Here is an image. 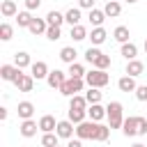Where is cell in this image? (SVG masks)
<instances>
[{
	"instance_id": "cell-45",
	"label": "cell",
	"mask_w": 147,
	"mask_h": 147,
	"mask_svg": "<svg viewBox=\"0 0 147 147\" xmlns=\"http://www.w3.org/2000/svg\"><path fill=\"white\" fill-rule=\"evenodd\" d=\"M0 119H7V108H0Z\"/></svg>"
},
{
	"instance_id": "cell-49",
	"label": "cell",
	"mask_w": 147,
	"mask_h": 147,
	"mask_svg": "<svg viewBox=\"0 0 147 147\" xmlns=\"http://www.w3.org/2000/svg\"><path fill=\"white\" fill-rule=\"evenodd\" d=\"M55 147H60V145H55Z\"/></svg>"
},
{
	"instance_id": "cell-14",
	"label": "cell",
	"mask_w": 147,
	"mask_h": 147,
	"mask_svg": "<svg viewBox=\"0 0 147 147\" xmlns=\"http://www.w3.org/2000/svg\"><path fill=\"white\" fill-rule=\"evenodd\" d=\"M32 34H44L46 30H48V21H44V18H32V23H30V28H28Z\"/></svg>"
},
{
	"instance_id": "cell-4",
	"label": "cell",
	"mask_w": 147,
	"mask_h": 147,
	"mask_svg": "<svg viewBox=\"0 0 147 147\" xmlns=\"http://www.w3.org/2000/svg\"><path fill=\"white\" fill-rule=\"evenodd\" d=\"M96 129H99L96 122H80V124L76 126V136H78L80 140H85V138L94 140V138H96Z\"/></svg>"
},
{
	"instance_id": "cell-6",
	"label": "cell",
	"mask_w": 147,
	"mask_h": 147,
	"mask_svg": "<svg viewBox=\"0 0 147 147\" xmlns=\"http://www.w3.org/2000/svg\"><path fill=\"white\" fill-rule=\"evenodd\" d=\"M14 85H16L21 92H30V90L34 87V76H32V74H21V76L14 80Z\"/></svg>"
},
{
	"instance_id": "cell-27",
	"label": "cell",
	"mask_w": 147,
	"mask_h": 147,
	"mask_svg": "<svg viewBox=\"0 0 147 147\" xmlns=\"http://www.w3.org/2000/svg\"><path fill=\"white\" fill-rule=\"evenodd\" d=\"M57 138H60L57 133L48 131V133H44V136H41V145H44V147H55V145H57Z\"/></svg>"
},
{
	"instance_id": "cell-13",
	"label": "cell",
	"mask_w": 147,
	"mask_h": 147,
	"mask_svg": "<svg viewBox=\"0 0 147 147\" xmlns=\"http://www.w3.org/2000/svg\"><path fill=\"white\" fill-rule=\"evenodd\" d=\"M117 87H119L122 92H136V87H138V85H136L133 76H129V74H126V76H122V78L117 80Z\"/></svg>"
},
{
	"instance_id": "cell-32",
	"label": "cell",
	"mask_w": 147,
	"mask_h": 147,
	"mask_svg": "<svg viewBox=\"0 0 147 147\" xmlns=\"http://www.w3.org/2000/svg\"><path fill=\"white\" fill-rule=\"evenodd\" d=\"M67 74H69V76H74V78H83V76H85V69H83V64H78V62H71Z\"/></svg>"
},
{
	"instance_id": "cell-39",
	"label": "cell",
	"mask_w": 147,
	"mask_h": 147,
	"mask_svg": "<svg viewBox=\"0 0 147 147\" xmlns=\"http://www.w3.org/2000/svg\"><path fill=\"white\" fill-rule=\"evenodd\" d=\"M99 55H101V51H99V48H92V46H90V48L85 51V60H87V62H94Z\"/></svg>"
},
{
	"instance_id": "cell-46",
	"label": "cell",
	"mask_w": 147,
	"mask_h": 147,
	"mask_svg": "<svg viewBox=\"0 0 147 147\" xmlns=\"http://www.w3.org/2000/svg\"><path fill=\"white\" fill-rule=\"evenodd\" d=\"M131 147H145V145H140V142H136V145H131Z\"/></svg>"
},
{
	"instance_id": "cell-23",
	"label": "cell",
	"mask_w": 147,
	"mask_h": 147,
	"mask_svg": "<svg viewBox=\"0 0 147 147\" xmlns=\"http://www.w3.org/2000/svg\"><path fill=\"white\" fill-rule=\"evenodd\" d=\"M71 37L76 39V41H83V39H87V28L85 25H71Z\"/></svg>"
},
{
	"instance_id": "cell-7",
	"label": "cell",
	"mask_w": 147,
	"mask_h": 147,
	"mask_svg": "<svg viewBox=\"0 0 147 147\" xmlns=\"http://www.w3.org/2000/svg\"><path fill=\"white\" fill-rule=\"evenodd\" d=\"M46 80H48V85H51L53 90H60V87H62V83L67 80V76H64V71L55 69V71H51V74H48V78H46Z\"/></svg>"
},
{
	"instance_id": "cell-19",
	"label": "cell",
	"mask_w": 147,
	"mask_h": 147,
	"mask_svg": "<svg viewBox=\"0 0 147 147\" xmlns=\"http://www.w3.org/2000/svg\"><path fill=\"white\" fill-rule=\"evenodd\" d=\"M103 11H106V16H119V11H122L119 0H108L106 7H103Z\"/></svg>"
},
{
	"instance_id": "cell-12",
	"label": "cell",
	"mask_w": 147,
	"mask_h": 147,
	"mask_svg": "<svg viewBox=\"0 0 147 147\" xmlns=\"http://www.w3.org/2000/svg\"><path fill=\"white\" fill-rule=\"evenodd\" d=\"M37 129H39V124L34 122V119H23V124H21V136H25V138H32L34 133H37Z\"/></svg>"
},
{
	"instance_id": "cell-5",
	"label": "cell",
	"mask_w": 147,
	"mask_h": 147,
	"mask_svg": "<svg viewBox=\"0 0 147 147\" xmlns=\"http://www.w3.org/2000/svg\"><path fill=\"white\" fill-rule=\"evenodd\" d=\"M21 74H23V71H21L16 64H2V67H0V78H2V80H11V83H14Z\"/></svg>"
},
{
	"instance_id": "cell-26",
	"label": "cell",
	"mask_w": 147,
	"mask_h": 147,
	"mask_svg": "<svg viewBox=\"0 0 147 147\" xmlns=\"http://www.w3.org/2000/svg\"><path fill=\"white\" fill-rule=\"evenodd\" d=\"M85 115H87V110H76V108H69V119H71L74 124L85 122Z\"/></svg>"
},
{
	"instance_id": "cell-20",
	"label": "cell",
	"mask_w": 147,
	"mask_h": 147,
	"mask_svg": "<svg viewBox=\"0 0 147 147\" xmlns=\"http://www.w3.org/2000/svg\"><path fill=\"white\" fill-rule=\"evenodd\" d=\"M103 21H106V11L103 9H90V23L94 28H99Z\"/></svg>"
},
{
	"instance_id": "cell-11",
	"label": "cell",
	"mask_w": 147,
	"mask_h": 147,
	"mask_svg": "<svg viewBox=\"0 0 147 147\" xmlns=\"http://www.w3.org/2000/svg\"><path fill=\"white\" fill-rule=\"evenodd\" d=\"M30 69H32V76H34L37 80H39V78H48V74H51V71H48V64L41 62V60H39V62H32Z\"/></svg>"
},
{
	"instance_id": "cell-2",
	"label": "cell",
	"mask_w": 147,
	"mask_h": 147,
	"mask_svg": "<svg viewBox=\"0 0 147 147\" xmlns=\"http://www.w3.org/2000/svg\"><path fill=\"white\" fill-rule=\"evenodd\" d=\"M108 74L103 71V69H94V71H87L85 74V83L90 85V87H103V85H108Z\"/></svg>"
},
{
	"instance_id": "cell-16",
	"label": "cell",
	"mask_w": 147,
	"mask_h": 147,
	"mask_svg": "<svg viewBox=\"0 0 147 147\" xmlns=\"http://www.w3.org/2000/svg\"><path fill=\"white\" fill-rule=\"evenodd\" d=\"M0 11H2V16H16L18 14V9H16V2L14 0H2V5H0Z\"/></svg>"
},
{
	"instance_id": "cell-43",
	"label": "cell",
	"mask_w": 147,
	"mask_h": 147,
	"mask_svg": "<svg viewBox=\"0 0 147 147\" xmlns=\"http://www.w3.org/2000/svg\"><path fill=\"white\" fill-rule=\"evenodd\" d=\"M83 9H94V0H78Z\"/></svg>"
},
{
	"instance_id": "cell-38",
	"label": "cell",
	"mask_w": 147,
	"mask_h": 147,
	"mask_svg": "<svg viewBox=\"0 0 147 147\" xmlns=\"http://www.w3.org/2000/svg\"><path fill=\"white\" fill-rule=\"evenodd\" d=\"M92 64H94V67H96V69H106V67H110V57H108V55H103V53H101V55H99V57H96V60H94V62H92Z\"/></svg>"
},
{
	"instance_id": "cell-42",
	"label": "cell",
	"mask_w": 147,
	"mask_h": 147,
	"mask_svg": "<svg viewBox=\"0 0 147 147\" xmlns=\"http://www.w3.org/2000/svg\"><path fill=\"white\" fill-rule=\"evenodd\" d=\"M39 5H41V0H25V7H28V11H30V9H37Z\"/></svg>"
},
{
	"instance_id": "cell-29",
	"label": "cell",
	"mask_w": 147,
	"mask_h": 147,
	"mask_svg": "<svg viewBox=\"0 0 147 147\" xmlns=\"http://www.w3.org/2000/svg\"><path fill=\"white\" fill-rule=\"evenodd\" d=\"M16 21H18L21 28H30V23H32V14H30V11H18V14H16Z\"/></svg>"
},
{
	"instance_id": "cell-34",
	"label": "cell",
	"mask_w": 147,
	"mask_h": 147,
	"mask_svg": "<svg viewBox=\"0 0 147 147\" xmlns=\"http://www.w3.org/2000/svg\"><path fill=\"white\" fill-rule=\"evenodd\" d=\"M85 99H87L90 106H92V103H99V101H101V92H99V87H90V92L85 94Z\"/></svg>"
},
{
	"instance_id": "cell-47",
	"label": "cell",
	"mask_w": 147,
	"mask_h": 147,
	"mask_svg": "<svg viewBox=\"0 0 147 147\" xmlns=\"http://www.w3.org/2000/svg\"><path fill=\"white\" fill-rule=\"evenodd\" d=\"M145 51H147V39H145Z\"/></svg>"
},
{
	"instance_id": "cell-15",
	"label": "cell",
	"mask_w": 147,
	"mask_h": 147,
	"mask_svg": "<svg viewBox=\"0 0 147 147\" xmlns=\"http://www.w3.org/2000/svg\"><path fill=\"white\" fill-rule=\"evenodd\" d=\"M39 129H41L44 133H48V131H55V129H57V122H55V117H53V115H44V117L39 119Z\"/></svg>"
},
{
	"instance_id": "cell-8",
	"label": "cell",
	"mask_w": 147,
	"mask_h": 147,
	"mask_svg": "<svg viewBox=\"0 0 147 147\" xmlns=\"http://www.w3.org/2000/svg\"><path fill=\"white\" fill-rule=\"evenodd\" d=\"M87 115H90L92 122H99V119H103V117L108 115V108H103L101 103H92V106L87 108Z\"/></svg>"
},
{
	"instance_id": "cell-41",
	"label": "cell",
	"mask_w": 147,
	"mask_h": 147,
	"mask_svg": "<svg viewBox=\"0 0 147 147\" xmlns=\"http://www.w3.org/2000/svg\"><path fill=\"white\" fill-rule=\"evenodd\" d=\"M145 133H147V119L138 117V136H145Z\"/></svg>"
},
{
	"instance_id": "cell-30",
	"label": "cell",
	"mask_w": 147,
	"mask_h": 147,
	"mask_svg": "<svg viewBox=\"0 0 147 147\" xmlns=\"http://www.w3.org/2000/svg\"><path fill=\"white\" fill-rule=\"evenodd\" d=\"M46 21H48V25H62V21H64V16L60 14V11H48L46 14Z\"/></svg>"
},
{
	"instance_id": "cell-33",
	"label": "cell",
	"mask_w": 147,
	"mask_h": 147,
	"mask_svg": "<svg viewBox=\"0 0 147 147\" xmlns=\"http://www.w3.org/2000/svg\"><path fill=\"white\" fill-rule=\"evenodd\" d=\"M14 64H16L18 69L28 67V64H30V55H28V53H16V55H14Z\"/></svg>"
},
{
	"instance_id": "cell-35",
	"label": "cell",
	"mask_w": 147,
	"mask_h": 147,
	"mask_svg": "<svg viewBox=\"0 0 147 147\" xmlns=\"http://www.w3.org/2000/svg\"><path fill=\"white\" fill-rule=\"evenodd\" d=\"M11 34H14V28H11L9 23H2V25H0V39L9 41V39H11Z\"/></svg>"
},
{
	"instance_id": "cell-28",
	"label": "cell",
	"mask_w": 147,
	"mask_h": 147,
	"mask_svg": "<svg viewBox=\"0 0 147 147\" xmlns=\"http://www.w3.org/2000/svg\"><path fill=\"white\" fill-rule=\"evenodd\" d=\"M64 21L67 23H71V25H78V21H80V9H69L67 14H64Z\"/></svg>"
},
{
	"instance_id": "cell-37",
	"label": "cell",
	"mask_w": 147,
	"mask_h": 147,
	"mask_svg": "<svg viewBox=\"0 0 147 147\" xmlns=\"http://www.w3.org/2000/svg\"><path fill=\"white\" fill-rule=\"evenodd\" d=\"M60 34H62V30H60V25H48V30H46V37H48L51 41H55V39H60Z\"/></svg>"
},
{
	"instance_id": "cell-1",
	"label": "cell",
	"mask_w": 147,
	"mask_h": 147,
	"mask_svg": "<svg viewBox=\"0 0 147 147\" xmlns=\"http://www.w3.org/2000/svg\"><path fill=\"white\" fill-rule=\"evenodd\" d=\"M106 117L110 119V129H119V126L124 124L122 103H119V101H110V103H108V115H106Z\"/></svg>"
},
{
	"instance_id": "cell-48",
	"label": "cell",
	"mask_w": 147,
	"mask_h": 147,
	"mask_svg": "<svg viewBox=\"0 0 147 147\" xmlns=\"http://www.w3.org/2000/svg\"><path fill=\"white\" fill-rule=\"evenodd\" d=\"M126 2H136V0H126Z\"/></svg>"
},
{
	"instance_id": "cell-17",
	"label": "cell",
	"mask_w": 147,
	"mask_h": 147,
	"mask_svg": "<svg viewBox=\"0 0 147 147\" xmlns=\"http://www.w3.org/2000/svg\"><path fill=\"white\" fill-rule=\"evenodd\" d=\"M142 71H145V64L140 60H129V64H126V74L129 76H140Z\"/></svg>"
},
{
	"instance_id": "cell-18",
	"label": "cell",
	"mask_w": 147,
	"mask_h": 147,
	"mask_svg": "<svg viewBox=\"0 0 147 147\" xmlns=\"http://www.w3.org/2000/svg\"><path fill=\"white\" fill-rule=\"evenodd\" d=\"M32 113H34V106H32L30 101H21V103H18V117L32 119Z\"/></svg>"
},
{
	"instance_id": "cell-21",
	"label": "cell",
	"mask_w": 147,
	"mask_h": 147,
	"mask_svg": "<svg viewBox=\"0 0 147 147\" xmlns=\"http://www.w3.org/2000/svg\"><path fill=\"white\" fill-rule=\"evenodd\" d=\"M106 37H108V34H106V30H103L101 25H99V28H94V30H92V34H90V39H92V44H94V46L103 44V41H106Z\"/></svg>"
},
{
	"instance_id": "cell-36",
	"label": "cell",
	"mask_w": 147,
	"mask_h": 147,
	"mask_svg": "<svg viewBox=\"0 0 147 147\" xmlns=\"http://www.w3.org/2000/svg\"><path fill=\"white\" fill-rule=\"evenodd\" d=\"M108 136H110V126H103V124H99V129H96V138H94V140L103 142V140H108Z\"/></svg>"
},
{
	"instance_id": "cell-40",
	"label": "cell",
	"mask_w": 147,
	"mask_h": 147,
	"mask_svg": "<svg viewBox=\"0 0 147 147\" xmlns=\"http://www.w3.org/2000/svg\"><path fill=\"white\" fill-rule=\"evenodd\" d=\"M136 96H138V101H147V85H138L136 87Z\"/></svg>"
},
{
	"instance_id": "cell-24",
	"label": "cell",
	"mask_w": 147,
	"mask_h": 147,
	"mask_svg": "<svg viewBox=\"0 0 147 147\" xmlns=\"http://www.w3.org/2000/svg\"><path fill=\"white\" fill-rule=\"evenodd\" d=\"M122 55H124L126 60H136V55H138V48H136V44H131V41L122 44Z\"/></svg>"
},
{
	"instance_id": "cell-3",
	"label": "cell",
	"mask_w": 147,
	"mask_h": 147,
	"mask_svg": "<svg viewBox=\"0 0 147 147\" xmlns=\"http://www.w3.org/2000/svg\"><path fill=\"white\" fill-rule=\"evenodd\" d=\"M85 87V80L83 78H74V76H69L64 83H62V87H60V92L64 94V96H74L76 92H80Z\"/></svg>"
},
{
	"instance_id": "cell-44",
	"label": "cell",
	"mask_w": 147,
	"mask_h": 147,
	"mask_svg": "<svg viewBox=\"0 0 147 147\" xmlns=\"http://www.w3.org/2000/svg\"><path fill=\"white\" fill-rule=\"evenodd\" d=\"M67 147H83V145H80V138H78V140H69Z\"/></svg>"
},
{
	"instance_id": "cell-22",
	"label": "cell",
	"mask_w": 147,
	"mask_h": 147,
	"mask_svg": "<svg viewBox=\"0 0 147 147\" xmlns=\"http://www.w3.org/2000/svg\"><path fill=\"white\" fill-rule=\"evenodd\" d=\"M87 99L85 96H78V94H74L71 96V101H69V108H76V110H87Z\"/></svg>"
},
{
	"instance_id": "cell-25",
	"label": "cell",
	"mask_w": 147,
	"mask_h": 147,
	"mask_svg": "<svg viewBox=\"0 0 147 147\" xmlns=\"http://www.w3.org/2000/svg\"><path fill=\"white\" fill-rule=\"evenodd\" d=\"M76 55H78V53H76V48H71V46H64V48L60 51V57H62L64 62H69V64L76 62Z\"/></svg>"
},
{
	"instance_id": "cell-31",
	"label": "cell",
	"mask_w": 147,
	"mask_h": 147,
	"mask_svg": "<svg viewBox=\"0 0 147 147\" xmlns=\"http://www.w3.org/2000/svg\"><path fill=\"white\" fill-rule=\"evenodd\" d=\"M113 34H115V39H117V41H122V44H126V41H129V28H124V25H117Z\"/></svg>"
},
{
	"instance_id": "cell-10",
	"label": "cell",
	"mask_w": 147,
	"mask_h": 147,
	"mask_svg": "<svg viewBox=\"0 0 147 147\" xmlns=\"http://www.w3.org/2000/svg\"><path fill=\"white\" fill-rule=\"evenodd\" d=\"M55 133H57L60 138H71V133H74V122H71V119H62V122H57Z\"/></svg>"
},
{
	"instance_id": "cell-9",
	"label": "cell",
	"mask_w": 147,
	"mask_h": 147,
	"mask_svg": "<svg viewBox=\"0 0 147 147\" xmlns=\"http://www.w3.org/2000/svg\"><path fill=\"white\" fill-rule=\"evenodd\" d=\"M122 131H124V136H126V138L138 136V117H126V119H124V124H122Z\"/></svg>"
}]
</instances>
